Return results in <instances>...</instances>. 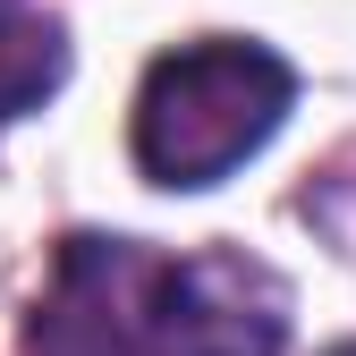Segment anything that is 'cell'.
Listing matches in <instances>:
<instances>
[{
	"instance_id": "obj_1",
	"label": "cell",
	"mask_w": 356,
	"mask_h": 356,
	"mask_svg": "<svg viewBox=\"0 0 356 356\" xmlns=\"http://www.w3.org/2000/svg\"><path fill=\"white\" fill-rule=\"evenodd\" d=\"M289 102H297V76L272 42H238V34L178 42L136 85L127 145H136V170L153 187H212L246 153L272 145Z\"/></svg>"
},
{
	"instance_id": "obj_2",
	"label": "cell",
	"mask_w": 356,
	"mask_h": 356,
	"mask_svg": "<svg viewBox=\"0 0 356 356\" xmlns=\"http://www.w3.org/2000/svg\"><path fill=\"white\" fill-rule=\"evenodd\" d=\"M153 289H161V254L136 238H68L51 263L26 348L34 356H161L153 339Z\"/></svg>"
},
{
	"instance_id": "obj_3",
	"label": "cell",
	"mask_w": 356,
	"mask_h": 356,
	"mask_svg": "<svg viewBox=\"0 0 356 356\" xmlns=\"http://www.w3.org/2000/svg\"><path fill=\"white\" fill-rule=\"evenodd\" d=\"M161 356H280L289 348V280L246 246H204L161 263L153 289Z\"/></svg>"
},
{
	"instance_id": "obj_4",
	"label": "cell",
	"mask_w": 356,
	"mask_h": 356,
	"mask_svg": "<svg viewBox=\"0 0 356 356\" xmlns=\"http://www.w3.org/2000/svg\"><path fill=\"white\" fill-rule=\"evenodd\" d=\"M68 76V34L42 0H0V119H26L60 94Z\"/></svg>"
},
{
	"instance_id": "obj_5",
	"label": "cell",
	"mask_w": 356,
	"mask_h": 356,
	"mask_svg": "<svg viewBox=\"0 0 356 356\" xmlns=\"http://www.w3.org/2000/svg\"><path fill=\"white\" fill-rule=\"evenodd\" d=\"M331 356H356V339H339V348H331Z\"/></svg>"
}]
</instances>
